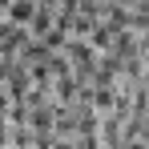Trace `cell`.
Masks as SVG:
<instances>
[{"label":"cell","instance_id":"1","mask_svg":"<svg viewBox=\"0 0 149 149\" xmlns=\"http://www.w3.org/2000/svg\"><path fill=\"white\" fill-rule=\"evenodd\" d=\"M36 8H40L36 0H12L4 16H8V24H16V28H28L32 20H36Z\"/></svg>","mask_w":149,"mask_h":149}]
</instances>
